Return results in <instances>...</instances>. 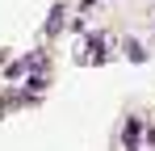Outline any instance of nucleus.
<instances>
[{"mask_svg": "<svg viewBox=\"0 0 155 151\" xmlns=\"http://www.w3.org/2000/svg\"><path fill=\"white\" fill-rule=\"evenodd\" d=\"M134 143H138V118L126 122V147H134Z\"/></svg>", "mask_w": 155, "mask_h": 151, "instance_id": "obj_1", "label": "nucleus"}]
</instances>
